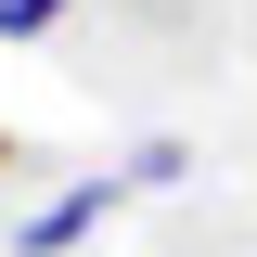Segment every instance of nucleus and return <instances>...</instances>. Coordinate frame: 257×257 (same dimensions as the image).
I'll use <instances>...</instances> for the list:
<instances>
[{"instance_id":"obj_1","label":"nucleus","mask_w":257,"mask_h":257,"mask_svg":"<svg viewBox=\"0 0 257 257\" xmlns=\"http://www.w3.org/2000/svg\"><path fill=\"white\" fill-rule=\"evenodd\" d=\"M116 193H128V180H77V193H64V206H39V219H26V257H64V244H77V231L103 219V206H116Z\"/></svg>"},{"instance_id":"obj_2","label":"nucleus","mask_w":257,"mask_h":257,"mask_svg":"<svg viewBox=\"0 0 257 257\" xmlns=\"http://www.w3.org/2000/svg\"><path fill=\"white\" fill-rule=\"evenodd\" d=\"M39 26H64V0H0V39H39Z\"/></svg>"},{"instance_id":"obj_3","label":"nucleus","mask_w":257,"mask_h":257,"mask_svg":"<svg viewBox=\"0 0 257 257\" xmlns=\"http://www.w3.org/2000/svg\"><path fill=\"white\" fill-rule=\"evenodd\" d=\"M0 155H13V142H0Z\"/></svg>"}]
</instances>
